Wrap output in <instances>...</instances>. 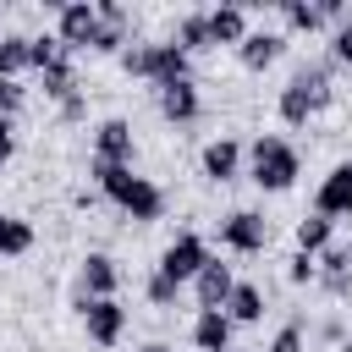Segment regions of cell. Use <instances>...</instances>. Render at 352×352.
Wrapping results in <instances>:
<instances>
[{"instance_id": "cell-1", "label": "cell", "mask_w": 352, "mask_h": 352, "mask_svg": "<svg viewBox=\"0 0 352 352\" xmlns=\"http://www.w3.org/2000/svg\"><path fill=\"white\" fill-rule=\"evenodd\" d=\"M94 182H99V192L121 209V214H132V220H160L165 214V192L148 182V176H132V165H110V160H94Z\"/></svg>"}, {"instance_id": "cell-2", "label": "cell", "mask_w": 352, "mask_h": 352, "mask_svg": "<svg viewBox=\"0 0 352 352\" xmlns=\"http://www.w3.org/2000/svg\"><path fill=\"white\" fill-rule=\"evenodd\" d=\"M121 72H126V77H148L154 88L192 77V72H187V50H182L176 38H170V44H132V50H121Z\"/></svg>"}, {"instance_id": "cell-3", "label": "cell", "mask_w": 352, "mask_h": 352, "mask_svg": "<svg viewBox=\"0 0 352 352\" xmlns=\"http://www.w3.org/2000/svg\"><path fill=\"white\" fill-rule=\"evenodd\" d=\"M248 170H253V182H258L264 192H286V187L297 182L302 160H297V148H292L286 138H253V148H248Z\"/></svg>"}, {"instance_id": "cell-4", "label": "cell", "mask_w": 352, "mask_h": 352, "mask_svg": "<svg viewBox=\"0 0 352 352\" xmlns=\"http://www.w3.org/2000/svg\"><path fill=\"white\" fill-rule=\"evenodd\" d=\"M330 104V72L324 66H302L286 88H280V121L286 126H302L314 110H324Z\"/></svg>"}, {"instance_id": "cell-5", "label": "cell", "mask_w": 352, "mask_h": 352, "mask_svg": "<svg viewBox=\"0 0 352 352\" xmlns=\"http://www.w3.org/2000/svg\"><path fill=\"white\" fill-rule=\"evenodd\" d=\"M204 264H209V242H204L198 231H182V236L160 253V275H170L176 286H182V280H198Z\"/></svg>"}, {"instance_id": "cell-6", "label": "cell", "mask_w": 352, "mask_h": 352, "mask_svg": "<svg viewBox=\"0 0 352 352\" xmlns=\"http://www.w3.org/2000/svg\"><path fill=\"white\" fill-rule=\"evenodd\" d=\"M77 308H82V324H88V341H94V346H116V341H121L126 308H121L116 297H77Z\"/></svg>"}, {"instance_id": "cell-7", "label": "cell", "mask_w": 352, "mask_h": 352, "mask_svg": "<svg viewBox=\"0 0 352 352\" xmlns=\"http://www.w3.org/2000/svg\"><path fill=\"white\" fill-rule=\"evenodd\" d=\"M220 242H226L231 253H264V242H270V226H264V214H253V209H236V214H226V226H220Z\"/></svg>"}, {"instance_id": "cell-8", "label": "cell", "mask_w": 352, "mask_h": 352, "mask_svg": "<svg viewBox=\"0 0 352 352\" xmlns=\"http://www.w3.org/2000/svg\"><path fill=\"white\" fill-rule=\"evenodd\" d=\"M94 33H99V11H94L88 0H66V6H60L55 38H60L66 50H82V44H94Z\"/></svg>"}, {"instance_id": "cell-9", "label": "cell", "mask_w": 352, "mask_h": 352, "mask_svg": "<svg viewBox=\"0 0 352 352\" xmlns=\"http://www.w3.org/2000/svg\"><path fill=\"white\" fill-rule=\"evenodd\" d=\"M314 214H324V220L352 214V160H346V165H336V170L319 182V192H314Z\"/></svg>"}, {"instance_id": "cell-10", "label": "cell", "mask_w": 352, "mask_h": 352, "mask_svg": "<svg viewBox=\"0 0 352 352\" xmlns=\"http://www.w3.org/2000/svg\"><path fill=\"white\" fill-rule=\"evenodd\" d=\"M94 160H110V165H132V126H126L121 116L99 121V132H94Z\"/></svg>"}, {"instance_id": "cell-11", "label": "cell", "mask_w": 352, "mask_h": 352, "mask_svg": "<svg viewBox=\"0 0 352 352\" xmlns=\"http://www.w3.org/2000/svg\"><path fill=\"white\" fill-rule=\"evenodd\" d=\"M192 292H198V308H226V302H231V292H236V280H231V264L209 258V264L198 270Z\"/></svg>"}, {"instance_id": "cell-12", "label": "cell", "mask_w": 352, "mask_h": 352, "mask_svg": "<svg viewBox=\"0 0 352 352\" xmlns=\"http://www.w3.org/2000/svg\"><path fill=\"white\" fill-rule=\"evenodd\" d=\"M198 110H204V99H198V82H192V77H182V82H165V88H160V116H165V121H176V126H182V121H192Z\"/></svg>"}, {"instance_id": "cell-13", "label": "cell", "mask_w": 352, "mask_h": 352, "mask_svg": "<svg viewBox=\"0 0 352 352\" xmlns=\"http://www.w3.org/2000/svg\"><path fill=\"white\" fill-rule=\"evenodd\" d=\"M192 341H198V352H231V314L226 308H204L192 319Z\"/></svg>"}, {"instance_id": "cell-14", "label": "cell", "mask_w": 352, "mask_h": 352, "mask_svg": "<svg viewBox=\"0 0 352 352\" xmlns=\"http://www.w3.org/2000/svg\"><path fill=\"white\" fill-rule=\"evenodd\" d=\"M236 170H242V143H236V138L204 143V176H209V182H231Z\"/></svg>"}, {"instance_id": "cell-15", "label": "cell", "mask_w": 352, "mask_h": 352, "mask_svg": "<svg viewBox=\"0 0 352 352\" xmlns=\"http://www.w3.org/2000/svg\"><path fill=\"white\" fill-rule=\"evenodd\" d=\"M116 286H121L116 258L110 253H88L82 258V297H116Z\"/></svg>"}, {"instance_id": "cell-16", "label": "cell", "mask_w": 352, "mask_h": 352, "mask_svg": "<svg viewBox=\"0 0 352 352\" xmlns=\"http://www.w3.org/2000/svg\"><path fill=\"white\" fill-rule=\"evenodd\" d=\"M280 44H286L280 33H270V28H258V33H248V38L236 44V55H242V66H248V72H264V66H270V60L280 55Z\"/></svg>"}, {"instance_id": "cell-17", "label": "cell", "mask_w": 352, "mask_h": 352, "mask_svg": "<svg viewBox=\"0 0 352 352\" xmlns=\"http://www.w3.org/2000/svg\"><path fill=\"white\" fill-rule=\"evenodd\" d=\"M209 38H214V44H242V38H248L242 6H214V11H209Z\"/></svg>"}, {"instance_id": "cell-18", "label": "cell", "mask_w": 352, "mask_h": 352, "mask_svg": "<svg viewBox=\"0 0 352 352\" xmlns=\"http://www.w3.org/2000/svg\"><path fill=\"white\" fill-rule=\"evenodd\" d=\"M226 314H231V324H258V319H264V292H258V286H248V280H236V292H231Z\"/></svg>"}, {"instance_id": "cell-19", "label": "cell", "mask_w": 352, "mask_h": 352, "mask_svg": "<svg viewBox=\"0 0 352 352\" xmlns=\"http://www.w3.org/2000/svg\"><path fill=\"white\" fill-rule=\"evenodd\" d=\"M330 231H336V220H324V214H302L297 220V253H324L330 248Z\"/></svg>"}, {"instance_id": "cell-20", "label": "cell", "mask_w": 352, "mask_h": 352, "mask_svg": "<svg viewBox=\"0 0 352 352\" xmlns=\"http://www.w3.org/2000/svg\"><path fill=\"white\" fill-rule=\"evenodd\" d=\"M176 44L192 55V50H209L214 38H209V11H187L182 22H176Z\"/></svg>"}, {"instance_id": "cell-21", "label": "cell", "mask_w": 352, "mask_h": 352, "mask_svg": "<svg viewBox=\"0 0 352 352\" xmlns=\"http://www.w3.org/2000/svg\"><path fill=\"white\" fill-rule=\"evenodd\" d=\"M28 44H33V38H22V33H6V38H0V77H11V82H16V72H28V66H33Z\"/></svg>"}, {"instance_id": "cell-22", "label": "cell", "mask_w": 352, "mask_h": 352, "mask_svg": "<svg viewBox=\"0 0 352 352\" xmlns=\"http://www.w3.org/2000/svg\"><path fill=\"white\" fill-rule=\"evenodd\" d=\"M44 94L55 99V104H66V99H77V77H72V60L60 55L50 72H44Z\"/></svg>"}, {"instance_id": "cell-23", "label": "cell", "mask_w": 352, "mask_h": 352, "mask_svg": "<svg viewBox=\"0 0 352 352\" xmlns=\"http://www.w3.org/2000/svg\"><path fill=\"white\" fill-rule=\"evenodd\" d=\"M280 16H286V28H297V33H314V28L324 22V11L308 6V0H280Z\"/></svg>"}, {"instance_id": "cell-24", "label": "cell", "mask_w": 352, "mask_h": 352, "mask_svg": "<svg viewBox=\"0 0 352 352\" xmlns=\"http://www.w3.org/2000/svg\"><path fill=\"white\" fill-rule=\"evenodd\" d=\"M28 248H33V226H28V220H16V214H6L0 253H11V258H16V253H28Z\"/></svg>"}, {"instance_id": "cell-25", "label": "cell", "mask_w": 352, "mask_h": 352, "mask_svg": "<svg viewBox=\"0 0 352 352\" xmlns=\"http://www.w3.org/2000/svg\"><path fill=\"white\" fill-rule=\"evenodd\" d=\"M28 55H33V66H38V72H50V66L66 55V44H60L55 33H44V38H33V44H28Z\"/></svg>"}, {"instance_id": "cell-26", "label": "cell", "mask_w": 352, "mask_h": 352, "mask_svg": "<svg viewBox=\"0 0 352 352\" xmlns=\"http://www.w3.org/2000/svg\"><path fill=\"white\" fill-rule=\"evenodd\" d=\"M346 270H352V248L330 242V248L319 253V275H346Z\"/></svg>"}, {"instance_id": "cell-27", "label": "cell", "mask_w": 352, "mask_h": 352, "mask_svg": "<svg viewBox=\"0 0 352 352\" xmlns=\"http://www.w3.org/2000/svg\"><path fill=\"white\" fill-rule=\"evenodd\" d=\"M286 280H292V286H302V280H319V258H314V253H292V264H286Z\"/></svg>"}, {"instance_id": "cell-28", "label": "cell", "mask_w": 352, "mask_h": 352, "mask_svg": "<svg viewBox=\"0 0 352 352\" xmlns=\"http://www.w3.org/2000/svg\"><path fill=\"white\" fill-rule=\"evenodd\" d=\"M121 44H126V33H121L116 22H99V33H94V44H88V50H99V55H116Z\"/></svg>"}, {"instance_id": "cell-29", "label": "cell", "mask_w": 352, "mask_h": 352, "mask_svg": "<svg viewBox=\"0 0 352 352\" xmlns=\"http://www.w3.org/2000/svg\"><path fill=\"white\" fill-rule=\"evenodd\" d=\"M176 292H182V286H176L170 275H160V270L148 275V302H160V308H170V302H176Z\"/></svg>"}, {"instance_id": "cell-30", "label": "cell", "mask_w": 352, "mask_h": 352, "mask_svg": "<svg viewBox=\"0 0 352 352\" xmlns=\"http://www.w3.org/2000/svg\"><path fill=\"white\" fill-rule=\"evenodd\" d=\"M22 99H28V88H22V82H11V77H0V116H6V121L22 110Z\"/></svg>"}, {"instance_id": "cell-31", "label": "cell", "mask_w": 352, "mask_h": 352, "mask_svg": "<svg viewBox=\"0 0 352 352\" xmlns=\"http://www.w3.org/2000/svg\"><path fill=\"white\" fill-rule=\"evenodd\" d=\"M270 352H302V330L297 324H280L275 341H270Z\"/></svg>"}, {"instance_id": "cell-32", "label": "cell", "mask_w": 352, "mask_h": 352, "mask_svg": "<svg viewBox=\"0 0 352 352\" xmlns=\"http://www.w3.org/2000/svg\"><path fill=\"white\" fill-rule=\"evenodd\" d=\"M330 50H336V60H341V66H352V16L336 28V44H330Z\"/></svg>"}, {"instance_id": "cell-33", "label": "cell", "mask_w": 352, "mask_h": 352, "mask_svg": "<svg viewBox=\"0 0 352 352\" xmlns=\"http://www.w3.org/2000/svg\"><path fill=\"white\" fill-rule=\"evenodd\" d=\"M11 148H16V126H11L6 116H0V165L11 160Z\"/></svg>"}, {"instance_id": "cell-34", "label": "cell", "mask_w": 352, "mask_h": 352, "mask_svg": "<svg viewBox=\"0 0 352 352\" xmlns=\"http://www.w3.org/2000/svg\"><path fill=\"white\" fill-rule=\"evenodd\" d=\"M94 11H99V22H116V28H121V22H126V11H121V6H116V0H99V6H94Z\"/></svg>"}, {"instance_id": "cell-35", "label": "cell", "mask_w": 352, "mask_h": 352, "mask_svg": "<svg viewBox=\"0 0 352 352\" xmlns=\"http://www.w3.org/2000/svg\"><path fill=\"white\" fill-rule=\"evenodd\" d=\"M319 280H324V292H336V297L352 292V270H346V275H319Z\"/></svg>"}, {"instance_id": "cell-36", "label": "cell", "mask_w": 352, "mask_h": 352, "mask_svg": "<svg viewBox=\"0 0 352 352\" xmlns=\"http://www.w3.org/2000/svg\"><path fill=\"white\" fill-rule=\"evenodd\" d=\"M143 352H170V346H160V341H148V346H143Z\"/></svg>"}, {"instance_id": "cell-37", "label": "cell", "mask_w": 352, "mask_h": 352, "mask_svg": "<svg viewBox=\"0 0 352 352\" xmlns=\"http://www.w3.org/2000/svg\"><path fill=\"white\" fill-rule=\"evenodd\" d=\"M231 352H248V346H231Z\"/></svg>"}, {"instance_id": "cell-38", "label": "cell", "mask_w": 352, "mask_h": 352, "mask_svg": "<svg viewBox=\"0 0 352 352\" xmlns=\"http://www.w3.org/2000/svg\"><path fill=\"white\" fill-rule=\"evenodd\" d=\"M0 231H6V214H0Z\"/></svg>"}]
</instances>
